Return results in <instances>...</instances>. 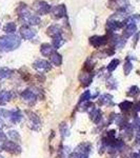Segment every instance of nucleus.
I'll use <instances>...</instances> for the list:
<instances>
[{"mask_svg":"<svg viewBox=\"0 0 140 158\" xmlns=\"http://www.w3.org/2000/svg\"><path fill=\"white\" fill-rule=\"evenodd\" d=\"M90 114H91V119L94 122H96V123H97V122L101 119V112H100V110L94 109L93 111L90 112Z\"/></svg>","mask_w":140,"mask_h":158,"instance_id":"obj_18","label":"nucleus"},{"mask_svg":"<svg viewBox=\"0 0 140 158\" xmlns=\"http://www.w3.org/2000/svg\"><path fill=\"white\" fill-rule=\"evenodd\" d=\"M6 135H4L3 133H2V131L0 130V141H6Z\"/></svg>","mask_w":140,"mask_h":158,"instance_id":"obj_32","label":"nucleus"},{"mask_svg":"<svg viewBox=\"0 0 140 158\" xmlns=\"http://www.w3.org/2000/svg\"><path fill=\"white\" fill-rule=\"evenodd\" d=\"M136 30H137V27H136V24L135 23H129V24H126V29L124 30V37L126 38H129V37H131L132 35L134 34L135 32H136Z\"/></svg>","mask_w":140,"mask_h":158,"instance_id":"obj_16","label":"nucleus"},{"mask_svg":"<svg viewBox=\"0 0 140 158\" xmlns=\"http://www.w3.org/2000/svg\"><path fill=\"white\" fill-rule=\"evenodd\" d=\"M21 40L17 35H4L0 37V51L11 52L20 45Z\"/></svg>","mask_w":140,"mask_h":158,"instance_id":"obj_1","label":"nucleus"},{"mask_svg":"<svg viewBox=\"0 0 140 158\" xmlns=\"http://www.w3.org/2000/svg\"><path fill=\"white\" fill-rule=\"evenodd\" d=\"M21 97L23 100L31 101V102H32V101H34L35 99H36V94L31 90H25L21 93Z\"/></svg>","mask_w":140,"mask_h":158,"instance_id":"obj_12","label":"nucleus"},{"mask_svg":"<svg viewBox=\"0 0 140 158\" xmlns=\"http://www.w3.org/2000/svg\"><path fill=\"white\" fill-rule=\"evenodd\" d=\"M138 93H139L138 86L134 85V86H132V88L130 89V91L128 92V95H129V96H135L136 94H138Z\"/></svg>","mask_w":140,"mask_h":158,"instance_id":"obj_30","label":"nucleus"},{"mask_svg":"<svg viewBox=\"0 0 140 158\" xmlns=\"http://www.w3.org/2000/svg\"><path fill=\"white\" fill-rule=\"evenodd\" d=\"M119 108H120L122 111H129V110H131L133 108V103L131 102V101H123V102H121L119 104Z\"/></svg>","mask_w":140,"mask_h":158,"instance_id":"obj_23","label":"nucleus"},{"mask_svg":"<svg viewBox=\"0 0 140 158\" xmlns=\"http://www.w3.org/2000/svg\"><path fill=\"white\" fill-rule=\"evenodd\" d=\"M136 110H137V111H139V112H140V101H139L138 103H137V106H136Z\"/></svg>","mask_w":140,"mask_h":158,"instance_id":"obj_33","label":"nucleus"},{"mask_svg":"<svg viewBox=\"0 0 140 158\" xmlns=\"http://www.w3.org/2000/svg\"><path fill=\"white\" fill-rule=\"evenodd\" d=\"M108 88H110V89H116L117 88V82H116L115 79H113V78L109 79L108 80Z\"/></svg>","mask_w":140,"mask_h":158,"instance_id":"obj_31","label":"nucleus"},{"mask_svg":"<svg viewBox=\"0 0 140 158\" xmlns=\"http://www.w3.org/2000/svg\"><path fill=\"white\" fill-rule=\"evenodd\" d=\"M22 119V114L20 113V111L18 110H15V111H11L10 113V119L9 120L12 123H18V122Z\"/></svg>","mask_w":140,"mask_h":158,"instance_id":"obj_11","label":"nucleus"},{"mask_svg":"<svg viewBox=\"0 0 140 158\" xmlns=\"http://www.w3.org/2000/svg\"><path fill=\"white\" fill-rule=\"evenodd\" d=\"M27 114H29V118L31 119V121L33 122V124H37V126H39V123H40V120H39V118H38V116L36 115V114H34V113H32V112H27Z\"/></svg>","mask_w":140,"mask_h":158,"instance_id":"obj_25","label":"nucleus"},{"mask_svg":"<svg viewBox=\"0 0 140 158\" xmlns=\"http://www.w3.org/2000/svg\"><path fill=\"white\" fill-rule=\"evenodd\" d=\"M0 151H1V147H0Z\"/></svg>","mask_w":140,"mask_h":158,"instance_id":"obj_34","label":"nucleus"},{"mask_svg":"<svg viewBox=\"0 0 140 158\" xmlns=\"http://www.w3.org/2000/svg\"><path fill=\"white\" fill-rule=\"evenodd\" d=\"M9 136H10V138L13 139L14 141H20V139H21V137H20V135L17 131H10Z\"/></svg>","mask_w":140,"mask_h":158,"instance_id":"obj_26","label":"nucleus"},{"mask_svg":"<svg viewBox=\"0 0 140 158\" xmlns=\"http://www.w3.org/2000/svg\"><path fill=\"white\" fill-rule=\"evenodd\" d=\"M90 43L94 48H100L108 43L106 36H93L90 38Z\"/></svg>","mask_w":140,"mask_h":158,"instance_id":"obj_5","label":"nucleus"},{"mask_svg":"<svg viewBox=\"0 0 140 158\" xmlns=\"http://www.w3.org/2000/svg\"><path fill=\"white\" fill-rule=\"evenodd\" d=\"M2 149L6 150V152L11 153V154H19L21 152V148L15 141H6L3 146H2Z\"/></svg>","mask_w":140,"mask_h":158,"instance_id":"obj_4","label":"nucleus"},{"mask_svg":"<svg viewBox=\"0 0 140 158\" xmlns=\"http://www.w3.org/2000/svg\"><path fill=\"white\" fill-rule=\"evenodd\" d=\"M12 71L10 70V69L7 68H1L0 69V80H2V79L4 78H9L12 76Z\"/></svg>","mask_w":140,"mask_h":158,"instance_id":"obj_20","label":"nucleus"},{"mask_svg":"<svg viewBox=\"0 0 140 158\" xmlns=\"http://www.w3.org/2000/svg\"><path fill=\"white\" fill-rule=\"evenodd\" d=\"M132 69H133V65H132V62L130 61V59L128 58L126 61V63H124V68H123L124 74H126V75H129V74L131 73Z\"/></svg>","mask_w":140,"mask_h":158,"instance_id":"obj_24","label":"nucleus"},{"mask_svg":"<svg viewBox=\"0 0 140 158\" xmlns=\"http://www.w3.org/2000/svg\"><path fill=\"white\" fill-rule=\"evenodd\" d=\"M63 42H64V40H63V38L61 37V35H58V36L54 37V40H53V47L56 49H59L61 45L63 44Z\"/></svg>","mask_w":140,"mask_h":158,"instance_id":"obj_21","label":"nucleus"},{"mask_svg":"<svg viewBox=\"0 0 140 158\" xmlns=\"http://www.w3.org/2000/svg\"><path fill=\"white\" fill-rule=\"evenodd\" d=\"M33 65H34V68L38 71H45V70H49L50 69V62L47 60H43V59L36 60Z\"/></svg>","mask_w":140,"mask_h":158,"instance_id":"obj_9","label":"nucleus"},{"mask_svg":"<svg viewBox=\"0 0 140 158\" xmlns=\"http://www.w3.org/2000/svg\"><path fill=\"white\" fill-rule=\"evenodd\" d=\"M123 25H126L124 22H119V21H115V20H109L108 24H106V27L110 32H114L116 30L121 29Z\"/></svg>","mask_w":140,"mask_h":158,"instance_id":"obj_10","label":"nucleus"},{"mask_svg":"<svg viewBox=\"0 0 140 158\" xmlns=\"http://www.w3.org/2000/svg\"><path fill=\"white\" fill-rule=\"evenodd\" d=\"M92 80H93V74L90 72H82L79 75V81L83 86H88L91 85Z\"/></svg>","mask_w":140,"mask_h":158,"instance_id":"obj_7","label":"nucleus"},{"mask_svg":"<svg viewBox=\"0 0 140 158\" xmlns=\"http://www.w3.org/2000/svg\"><path fill=\"white\" fill-rule=\"evenodd\" d=\"M47 35L51 37H56L58 35H61V29L58 25H51V27L47 29Z\"/></svg>","mask_w":140,"mask_h":158,"instance_id":"obj_15","label":"nucleus"},{"mask_svg":"<svg viewBox=\"0 0 140 158\" xmlns=\"http://www.w3.org/2000/svg\"><path fill=\"white\" fill-rule=\"evenodd\" d=\"M0 158H3V157H2V156H0Z\"/></svg>","mask_w":140,"mask_h":158,"instance_id":"obj_35","label":"nucleus"},{"mask_svg":"<svg viewBox=\"0 0 140 158\" xmlns=\"http://www.w3.org/2000/svg\"><path fill=\"white\" fill-rule=\"evenodd\" d=\"M33 7H34V10L39 15L47 14V13L51 12V9H52L47 2L42 1V0H37V1H35L34 4H33Z\"/></svg>","mask_w":140,"mask_h":158,"instance_id":"obj_2","label":"nucleus"},{"mask_svg":"<svg viewBox=\"0 0 140 158\" xmlns=\"http://www.w3.org/2000/svg\"><path fill=\"white\" fill-rule=\"evenodd\" d=\"M51 13L53 14L54 18L60 19L62 17L67 16V7L64 4H59V6H56L51 9Z\"/></svg>","mask_w":140,"mask_h":158,"instance_id":"obj_3","label":"nucleus"},{"mask_svg":"<svg viewBox=\"0 0 140 158\" xmlns=\"http://www.w3.org/2000/svg\"><path fill=\"white\" fill-rule=\"evenodd\" d=\"M20 35H21V37L24 38V39L30 40L35 37L36 31L31 29V27H27V25H24V27H21V29H20Z\"/></svg>","mask_w":140,"mask_h":158,"instance_id":"obj_6","label":"nucleus"},{"mask_svg":"<svg viewBox=\"0 0 140 158\" xmlns=\"http://www.w3.org/2000/svg\"><path fill=\"white\" fill-rule=\"evenodd\" d=\"M60 132H61V134H62L63 137H67L70 135V131H68L67 124H64V123H62L60 126Z\"/></svg>","mask_w":140,"mask_h":158,"instance_id":"obj_28","label":"nucleus"},{"mask_svg":"<svg viewBox=\"0 0 140 158\" xmlns=\"http://www.w3.org/2000/svg\"><path fill=\"white\" fill-rule=\"evenodd\" d=\"M89 99H91V92H90V91H85L84 93H83L82 95H81L79 102H80V103L86 102V101H89Z\"/></svg>","mask_w":140,"mask_h":158,"instance_id":"obj_27","label":"nucleus"},{"mask_svg":"<svg viewBox=\"0 0 140 158\" xmlns=\"http://www.w3.org/2000/svg\"><path fill=\"white\" fill-rule=\"evenodd\" d=\"M3 30L7 35H12L13 33H15V31H16V24H15L14 22H9V23H6L4 25Z\"/></svg>","mask_w":140,"mask_h":158,"instance_id":"obj_19","label":"nucleus"},{"mask_svg":"<svg viewBox=\"0 0 140 158\" xmlns=\"http://www.w3.org/2000/svg\"><path fill=\"white\" fill-rule=\"evenodd\" d=\"M119 63H120V60H119V59H113L110 63H109L108 71H109V72H113V71L119 65Z\"/></svg>","mask_w":140,"mask_h":158,"instance_id":"obj_22","label":"nucleus"},{"mask_svg":"<svg viewBox=\"0 0 140 158\" xmlns=\"http://www.w3.org/2000/svg\"><path fill=\"white\" fill-rule=\"evenodd\" d=\"M50 59H51V62L55 65H60L61 63H62V57H61V55L58 54L57 52L53 53V54L50 56Z\"/></svg>","mask_w":140,"mask_h":158,"instance_id":"obj_17","label":"nucleus"},{"mask_svg":"<svg viewBox=\"0 0 140 158\" xmlns=\"http://www.w3.org/2000/svg\"><path fill=\"white\" fill-rule=\"evenodd\" d=\"M40 23V18L38 16H35V15H33L32 17H31L30 21H29V24L30 25H37Z\"/></svg>","mask_w":140,"mask_h":158,"instance_id":"obj_29","label":"nucleus"},{"mask_svg":"<svg viewBox=\"0 0 140 158\" xmlns=\"http://www.w3.org/2000/svg\"><path fill=\"white\" fill-rule=\"evenodd\" d=\"M98 102L100 106H109V104H113V96L110 95V94H104L101 97H99V100Z\"/></svg>","mask_w":140,"mask_h":158,"instance_id":"obj_13","label":"nucleus"},{"mask_svg":"<svg viewBox=\"0 0 140 158\" xmlns=\"http://www.w3.org/2000/svg\"><path fill=\"white\" fill-rule=\"evenodd\" d=\"M40 52L43 56L47 57V56H51L53 53H55V48L53 47V44H50V43H42L41 47H40Z\"/></svg>","mask_w":140,"mask_h":158,"instance_id":"obj_8","label":"nucleus"},{"mask_svg":"<svg viewBox=\"0 0 140 158\" xmlns=\"http://www.w3.org/2000/svg\"><path fill=\"white\" fill-rule=\"evenodd\" d=\"M12 99V93L9 91H2L0 92V104H4L9 102Z\"/></svg>","mask_w":140,"mask_h":158,"instance_id":"obj_14","label":"nucleus"}]
</instances>
